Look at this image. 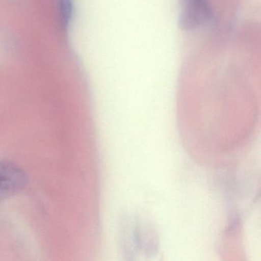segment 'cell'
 <instances>
[{
  "label": "cell",
  "mask_w": 261,
  "mask_h": 261,
  "mask_svg": "<svg viewBox=\"0 0 261 261\" xmlns=\"http://www.w3.org/2000/svg\"><path fill=\"white\" fill-rule=\"evenodd\" d=\"M179 27L192 31L206 25L212 19L209 0H180Z\"/></svg>",
  "instance_id": "cell-1"
},
{
  "label": "cell",
  "mask_w": 261,
  "mask_h": 261,
  "mask_svg": "<svg viewBox=\"0 0 261 261\" xmlns=\"http://www.w3.org/2000/svg\"><path fill=\"white\" fill-rule=\"evenodd\" d=\"M27 183L25 172L8 160H0V201L20 192Z\"/></svg>",
  "instance_id": "cell-2"
},
{
  "label": "cell",
  "mask_w": 261,
  "mask_h": 261,
  "mask_svg": "<svg viewBox=\"0 0 261 261\" xmlns=\"http://www.w3.org/2000/svg\"><path fill=\"white\" fill-rule=\"evenodd\" d=\"M61 13L65 24H68L72 16V4L71 0H60Z\"/></svg>",
  "instance_id": "cell-3"
}]
</instances>
